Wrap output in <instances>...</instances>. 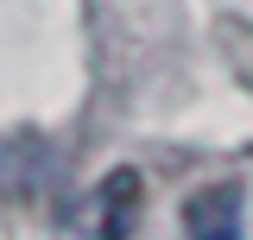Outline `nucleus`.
Segmentation results:
<instances>
[{
	"label": "nucleus",
	"instance_id": "obj_3",
	"mask_svg": "<svg viewBox=\"0 0 253 240\" xmlns=\"http://www.w3.org/2000/svg\"><path fill=\"white\" fill-rule=\"evenodd\" d=\"M221 57H228V70L241 76V89L253 95V26L247 19H221Z\"/></svg>",
	"mask_w": 253,
	"mask_h": 240
},
{
	"label": "nucleus",
	"instance_id": "obj_1",
	"mask_svg": "<svg viewBox=\"0 0 253 240\" xmlns=\"http://www.w3.org/2000/svg\"><path fill=\"white\" fill-rule=\"evenodd\" d=\"M139 215H146V177L133 164H114L89 190V240H133Z\"/></svg>",
	"mask_w": 253,
	"mask_h": 240
},
{
	"label": "nucleus",
	"instance_id": "obj_2",
	"mask_svg": "<svg viewBox=\"0 0 253 240\" xmlns=\"http://www.w3.org/2000/svg\"><path fill=\"white\" fill-rule=\"evenodd\" d=\"M184 234L190 240H247V183L215 177L184 202Z\"/></svg>",
	"mask_w": 253,
	"mask_h": 240
}]
</instances>
